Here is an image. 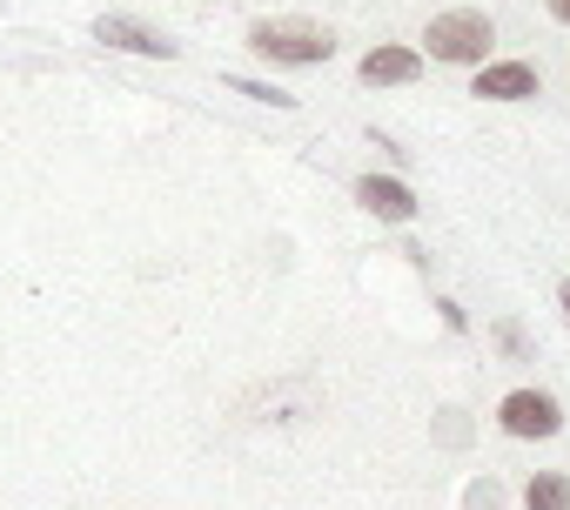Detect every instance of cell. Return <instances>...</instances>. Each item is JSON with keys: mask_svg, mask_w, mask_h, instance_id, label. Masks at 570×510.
Instances as JSON below:
<instances>
[{"mask_svg": "<svg viewBox=\"0 0 570 510\" xmlns=\"http://www.w3.org/2000/svg\"><path fill=\"white\" fill-rule=\"evenodd\" d=\"M356 75H363L370 88H403V81H416V75H423V61H416L410 48H370Z\"/></svg>", "mask_w": 570, "mask_h": 510, "instance_id": "cell-5", "label": "cell"}, {"mask_svg": "<svg viewBox=\"0 0 570 510\" xmlns=\"http://www.w3.org/2000/svg\"><path fill=\"white\" fill-rule=\"evenodd\" d=\"M497 416H503L510 437H557V423H563L557 396H543V390H510Z\"/></svg>", "mask_w": 570, "mask_h": 510, "instance_id": "cell-3", "label": "cell"}, {"mask_svg": "<svg viewBox=\"0 0 570 510\" xmlns=\"http://www.w3.org/2000/svg\"><path fill=\"white\" fill-rule=\"evenodd\" d=\"M563 316H570V283H563Z\"/></svg>", "mask_w": 570, "mask_h": 510, "instance_id": "cell-11", "label": "cell"}, {"mask_svg": "<svg viewBox=\"0 0 570 510\" xmlns=\"http://www.w3.org/2000/svg\"><path fill=\"white\" fill-rule=\"evenodd\" d=\"M550 14H557V21H563V28H570V0H550Z\"/></svg>", "mask_w": 570, "mask_h": 510, "instance_id": "cell-10", "label": "cell"}, {"mask_svg": "<svg viewBox=\"0 0 570 510\" xmlns=\"http://www.w3.org/2000/svg\"><path fill=\"white\" fill-rule=\"evenodd\" d=\"M523 503L530 510H570V477H530Z\"/></svg>", "mask_w": 570, "mask_h": 510, "instance_id": "cell-8", "label": "cell"}, {"mask_svg": "<svg viewBox=\"0 0 570 510\" xmlns=\"http://www.w3.org/2000/svg\"><path fill=\"white\" fill-rule=\"evenodd\" d=\"M95 35L108 41V48H128V55H175V41H161V35H148V28H135V21H95Z\"/></svg>", "mask_w": 570, "mask_h": 510, "instance_id": "cell-7", "label": "cell"}, {"mask_svg": "<svg viewBox=\"0 0 570 510\" xmlns=\"http://www.w3.org/2000/svg\"><path fill=\"white\" fill-rule=\"evenodd\" d=\"M356 202H363L370 215H383V222H410V215H416V195H410L403 182H390V175H363V182H356Z\"/></svg>", "mask_w": 570, "mask_h": 510, "instance_id": "cell-4", "label": "cell"}, {"mask_svg": "<svg viewBox=\"0 0 570 510\" xmlns=\"http://www.w3.org/2000/svg\"><path fill=\"white\" fill-rule=\"evenodd\" d=\"M423 41H430L436 61H456V68H463V61H483V55H490L497 28H490V14H476V8H456V14H436Z\"/></svg>", "mask_w": 570, "mask_h": 510, "instance_id": "cell-2", "label": "cell"}, {"mask_svg": "<svg viewBox=\"0 0 570 510\" xmlns=\"http://www.w3.org/2000/svg\"><path fill=\"white\" fill-rule=\"evenodd\" d=\"M248 48L268 55V61H289V68H316L336 55V35L316 28V21H255L248 28Z\"/></svg>", "mask_w": 570, "mask_h": 510, "instance_id": "cell-1", "label": "cell"}, {"mask_svg": "<svg viewBox=\"0 0 570 510\" xmlns=\"http://www.w3.org/2000/svg\"><path fill=\"white\" fill-rule=\"evenodd\" d=\"M235 95H248V101H275V108H296V95H282V88H262V81H228Z\"/></svg>", "mask_w": 570, "mask_h": 510, "instance_id": "cell-9", "label": "cell"}, {"mask_svg": "<svg viewBox=\"0 0 570 510\" xmlns=\"http://www.w3.org/2000/svg\"><path fill=\"white\" fill-rule=\"evenodd\" d=\"M476 95H483V101H523V95H537V68H523V61H497V68L476 75Z\"/></svg>", "mask_w": 570, "mask_h": 510, "instance_id": "cell-6", "label": "cell"}]
</instances>
